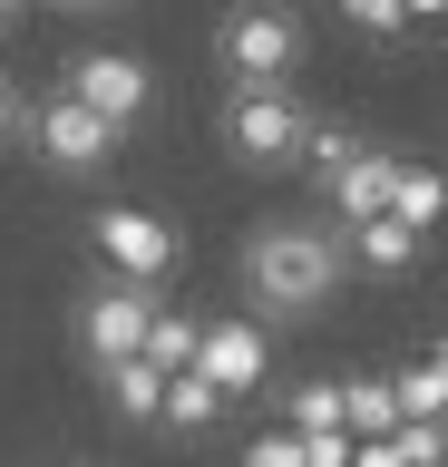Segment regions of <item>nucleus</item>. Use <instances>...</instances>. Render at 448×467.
Here are the masks:
<instances>
[{
	"instance_id": "nucleus-1",
	"label": "nucleus",
	"mask_w": 448,
	"mask_h": 467,
	"mask_svg": "<svg viewBox=\"0 0 448 467\" xmlns=\"http://www.w3.org/2000/svg\"><path fill=\"white\" fill-rule=\"evenodd\" d=\"M244 283L264 312H322L331 292H341V234L322 224H264L244 244Z\"/></svg>"
},
{
	"instance_id": "nucleus-2",
	"label": "nucleus",
	"mask_w": 448,
	"mask_h": 467,
	"mask_svg": "<svg viewBox=\"0 0 448 467\" xmlns=\"http://www.w3.org/2000/svg\"><path fill=\"white\" fill-rule=\"evenodd\" d=\"M224 146H234L254 175L302 166V146H312V108H302L293 88H234V98H224Z\"/></svg>"
},
{
	"instance_id": "nucleus-3",
	"label": "nucleus",
	"mask_w": 448,
	"mask_h": 467,
	"mask_svg": "<svg viewBox=\"0 0 448 467\" xmlns=\"http://www.w3.org/2000/svg\"><path fill=\"white\" fill-rule=\"evenodd\" d=\"M214 58H224V78H234V88H283L302 68V20H293V10L244 0V10H224V29H214Z\"/></svg>"
},
{
	"instance_id": "nucleus-4",
	"label": "nucleus",
	"mask_w": 448,
	"mask_h": 467,
	"mask_svg": "<svg viewBox=\"0 0 448 467\" xmlns=\"http://www.w3.org/2000/svg\"><path fill=\"white\" fill-rule=\"evenodd\" d=\"M59 98H78L98 127H118V137H127V127L156 108V78H147V58H127V49H78Z\"/></svg>"
},
{
	"instance_id": "nucleus-5",
	"label": "nucleus",
	"mask_w": 448,
	"mask_h": 467,
	"mask_svg": "<svg viewBox=\"0 0 448 467\" xmlns=\"http://www.w3.org/2000/svg\"><path fill=\"white\" fill-rule=\"evenodd\" d=\"M98 263H118L127 283H166V273H176L185 263V234L176 224H156L147 204H98Z\"/></svg>"
},
{
	"instance_id": "nucleus-6",
	"label": "nucleus",
	"mask_w": 448,
	"mask_h": 467,
	"mask_svg": "<svg viewBox=\"0 0 448 467\" xmlns=\"http://www.w3.org/2000/svg\"><path fill=\"white\" fill-rule=\"evenodd\" d=\"M147 312H156V292H147V283H98L89 302H78V341H89L98 370H108V360H137V341H147Z\"/></svg>"
},
{
	"instance_id": "nucleus-7",
	"label": "nucleus",
	"mask_w": 448,
	"mask_h": 467,
	"mask_svg": "<svg viewBox=\"0 0 448 467\" xmlns=\"http://www.w3.org/2000/svg\"><path fill=\"white\" fill-rule=\"evenodd\" d=\"M30 137H39V156L59 175H89V166H108L118 156V127H98L78 98H49V108H30Z\"/></svg>"
},
{
	"instance_id": "nucleus-8",
	"label": "nucleus",
	"mask_w": 448,
	"mask_h": 467,
	"mask_svg": "<svg viewBox=\"0 0 448 467\" xmlns=\"http://www.w3.org/2000/svg\"><path fill=\"white\" fill-rule=\"evenodd\" d=\"M264 370H273V350H264L254 321H205V341H195V379L205 389L244 400V389H264Z\"/></svg>"
},
{
	"instance_id": "nucleus-9",
	"label": "nucleus",
	"mask_w": 448,
	"mask_h": 467,
	"mask_svg": "<svg viewBox=\"0 0 448 467\" xmlns=\"http://www.w3.org/2000/svg\"><path fill=\"white\" fill-rule=\"evenodd\" d=\"M224 409H234L224 389H205L195 370H176V379H166V400H156V429H176V438H214V429H224Z\"/></svg>"
},
{
	"instance_id": "nucleus-10",
	"label": "nucleus",
	"mask_w": 448,
	"mask_h": 467,
	"mask_svg": "<svg viewBox=\"0 0 448 467\" xmlns=\"http://www.w3.org/2000/svg\"><path fill=\"white\" fill-rule=\"evenodd\" d=\"M341 263H360V273H410V263H419V234L390 224V214H370V224L341 234Z\"/></svg>"
},
{
	"instance_id": "nucleus-11",
	"label": "nucleus",
	"mask_w": 448,
	"mask_h": 467,
	"mask_svg": "<svg viewBox=\"0 0 448 467\" xmlns=\"http://www.w3.org/2000/svg\"><path fill=\"white\" fill-rule=\"evenodd\" d=\"M195 341H205V321H195V312H147V341H137V360H156V370L176 379V370H195Z\"/></svg>"
},
{
	"instance_id": "nucleus-12",
	"label": "nucleus",
	"mask_w": 448,
	"mask_h": 467,
	"mask_svg": "<svg viewBox=\"0 0 448 467\" xmlns=\"http://www.w3.org/2000/svg\"><path fill=\"white\" fill-rule=\"evenodd\" d=\"M156 400H166V370H156V360H108V409H118V419L156 429Z\"/></svg>"
},
{
	"instance_id": "nucleus-13",
	"label": "nucleus",
	"mask_w": 448,
	"mask_h": 467,
	"mask_svg": "<svg viewBox=\"0 0 448 467\" xmlns=\"http://www.w3.org/2000/svg\"><path fill=\"white\" fill-rule=\"evenodd\" d=\"M390 429H400L390 379H341V438H390Z\"/></svg>"
},
{
	"instance_id": "nucleus-14",
	"label": "nucleus",
	"mask_w": 448,
	"mask_h": 467,
	"mask_svg": "<svg viewBox=\"0 0 448 467\" xmlns=\"http://www.w3.org/2000/svg\"><path fill=\"white\" fill-rule=\"evenodd\" d=\"M390 224H410V234L439 224V175H429V166H400V175H390Z\"/></svg>"
},
{
	"instance_id": "nucleus-15",
	"label": "nucleus",
	"mask_w": 448,
	"mask_h": 467,
	"mask_svg": "<svg viewBox=\"0 0 448 467\" xmlns=\"http://www.w3.org/2000/svg\"><path fill=\"white\" fill-rule=\"evenodd\" d=\"M390 400H400V419H439V400H448V370H439V350L419 360L410 379H390Z\"/></svg>"
},
{
	"instance_id": "nucleus-16",
	"label": "nucleus",
	"mask_w": 448,
	"mask_h": 467,
	"mask_svg": "<svg viewBox=\"0 0 448 467\" xmlns=\"http://www.w3.org/2000/svg\"><path fill=\"white\" fill-rule=\"evenodd\" d=\"M312 429H341V379H312V389H293V438Z\"/></svg>"
},
{
	"instance_id": "nucleus-17",
	"label": "nucleus",
	"mask_w": 448,
	"mask_h": 467,
	"mask_svg": "<svg viewBox=\"0 0 448 467\" xmlns=\"http://www.w3.org/2000/svg\"><path fill=\"white\" fill-rule=\"evenodd\" d=\"M341 10H351L360 29H400V0H341Z\"/></svg>"
},
{
	"instance_id": "nucleus-18",
	"label": "nucleus",
	"mask_w": 448,
	"mask_h": 467,
	"mask_svg": "<svg viewBox=\"0 0 448 467\" xmlns=\"http://www.w3.org/2000/svg\"><path fill=\"white\" fill-rule=\"evenodd\" d=\"M244 467H302L293 458V429H283V438H254V458H244Z\"/></svg>"
},
{
	"instance_id": "nucleus-19",
	"label": "nucleus",
	"mask_w": 448,
	"mask_h": 467,
	"mask_svg": "<svg viewBox=\"0 0 448 467\" xmlns=\"http://www.w3.org/2000/svg\"><path fill=\"white\" fill-rule=\"evenodd\" d=\"M10 137H20V88L0 78V146H10Z\"/></svg>"
},
{
	"instance_id": "nucleus-20",
	"label": "nucleus",
	"mask_w": 448,
	"mask_h": 467,
	"mask_svg": "<svg viewBox=\"0 0 448 467\" xmlns=\"http://www.w3.org/2000/svg\"><path fill=\"white\" fill-rule=\"evenodd\" d=\"M439 10H448V0H400V20H439Z\"/></svg>"
},
{
	"instance_id": "nucleus-21",
	"label": "nucleus",
	"mask_w": 448,
	"mask_h": 467,
	"mask_svg": "<svg viewBox=\"0 0 448 467\" xmlns=\"http://www.w3.org/2000/svg\"><path fill=\"white\" fill-rule=\"evenodd\" d=\"M49 10H118V0H49Z\"/></svg>"
},
{
	"instance_id": "nucleus-22",
	"label": "nucleus",
	"mask_w": 448,
	"mask_h": 467,
	"mask_svg": "<svg viewBox=\"0 0 448 467\" xmlns=\"http://www.w3.org/2000/svg\"><path fill=\"white\" fill-rule=\"evenodd\" d=\"M0 29H20V0H0Z\"/></svg>"
}]
</instances>
